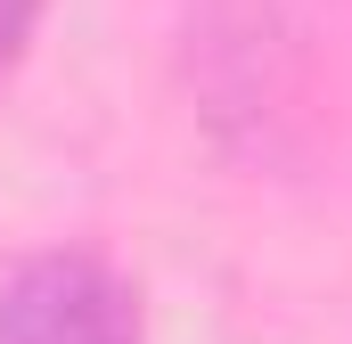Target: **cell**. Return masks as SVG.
Segmentation results:
<instances>
[{
    "label": "cell",
    "instance_id": "2",
    "mask_svg": "<svg viewBox=\"0 0 352 344\" xmlns=\"http://www.w3.org/2000/svg\"><path fill=\"white\" fill-rule=\"evenodd\" d=\"M33 17H41V0H0V74L25 58V33H33Z\"/></svg>",
    "mask_w": 352,
    "mask_h": 344
},
{
    "label": "cell",
    "instance_id": "1",
    "mask_svg": "<svg viewBox=\"0 0 352 344\" xmlns=\"http://www.w3.org/2000/svg\"><path fill=\"white\" fill-rule=\"evenodd\" d=\"M0 344H140V303L107 262L41 255L0 287Z\"/></svg>",
    "mask_w": 352,
    "mask_h": 344
}]
</instances>
